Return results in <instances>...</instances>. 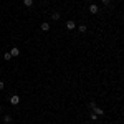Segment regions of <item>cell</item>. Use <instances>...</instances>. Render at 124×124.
<instances>
[{"mask_svg":"<svg viewBox=\"0 0 124 124\" xmlns=\"http://www.w3.org/2000/svg\"><path fill=\"white\" fill-rule=\"evenodd\" d=\"M89 13H93V15H96V13H98V12H99V7H98V5H96V3H91V5H89Z\"/></svg>","mask_w":124,"mask_h":124,"instance_id":"obj_1","label":"cell"},{"mask_svg":"<svg viewBox=\"0 0 124 124\" xmlns=\"http://www.w3.org/2000/svg\"><path fill=\"white\" fill-rule=\"evenodd\" d=\"M20 103V96L18 94H13L12 98H10V104H13V106H17Z\"/></svg>","mask_w":124,"mask_h":124,"instance_id":"obj_2","label":"cell"},{"mask_svg":"<svg viewBox=\"0 0 124 124\" xmlns=\"http://www.w3.org/2000/svg\"><path fill=\"white\" fill-rule=\"evenodd\" d=\"M75 25H76V23H75L73 20H68L66 22V28L68 30H75Z\"/></svg>","mask_w":124,"mask_h":124,"instance_id":"obj_3","label":"cell"},{"mask_svg":"<svg viewBox=\"0 0 124 124\" xmlns=\"http://www.w3.org/2000/svg\"><path fill=\"white\" fill-rule=\"evenodd\" d=\"M93 113H94V114L98 116V117H99V116H103V114H104V111H103L101 108H98V106L94 108V111H93Z\"/></svg>","mask_w":124,"mask_h":124,"instance_id":"obj_4","label":"cell"},{"mask_svg":"<svg viewBox=\"0 0 124 124\" xmlns=\"http://www.w3.org/2000/svg\"><path fill=\"white\" fill-rule=\"evenodd\" d=\"M8 53L12 55V56H18V55H20V50H18V48H12Z\"/></svg>","mask_w":124,"mask_h":124,"instance_id":"obj_5","label":"cell"},{"mask_svg":"<svg viewBox=\"0 0 124 124\" xmlns=\"http://www.w3.org/2000/svg\"><path fill=\"white\" fill-rule=\"evenodd\" d=\"M41 30H43V31H48V30H50V23L43 22V23H41Z\"/></svg>","mask_w":124,"mask_h":124,"instance_id":"obj_6","label":"cell"},{"mask_svg":"<svg viewBox=\"0 0 124 124\" xmlns=\"http://www.w3.org/2000/svg\"><path fill=\"white\" fill-rule=\"evenodd\" d=\"M60 17H61L60 12H53V15H51V18H53V20H60Z\"/></svg>","mask_w":124,"mask_h":124,"instance_id":"obj_7","label":"cell"},{"mask_svg":"<svg viewBox=\"0 0 124 124\" xmlns=\"http://www.w3.org/2000/svg\"><path fill=\"white\" fill-rule=\"evenodd\" d=\"M23 5L25 7H31L33 5V0H23Z\"/></svg>","mask_w":124,"mask_h":124,"instance_id":"obj_8","label":"cell"},{"mask_svg":"<svg viewBox=\"0 0 124 124\" xmlns=\"http://www.w3.org/2000/svg\"><path fill=\"white\" fill-rule=\"evenodd\" d=\"M78 30H79L81 33H85L86 30H88V27H86V25H79V27H78Z\"/></svg>","mask_w":124,"mask_h":124,"instance_id":"obj_9","label":"cell"},{"mask_svg":"<svg viewBox=\"0 0 124 124\" xmlns=\"http://www.w3.org/2000/svg\"><path fill=\"white\" fill-rule=\"evenodd\" d=\"M3 58H5V60H7V61H8V60H12V55H10L8 51H7V53H5V55H3Z\"/></svg>","mask_w":124,"mask_h":124,"instance_id":"obj_10","label":"cell"},{"mask_svg":"<svg viewBox=\"0 0 124 124\" xmlns=\"http://www.w3.org/2000/svg\"><path fill=\"white\" fill-rule=\"evenodd\" d=\"M3 121H5V123H12V116H5Z\"/></svg>","mask_w":124,"mask_h":124,"instance_id":"obj_11","label":"cell"},{"mask_svg":"<svg viewBox=\"0 0 124 124\" xmlns=\"http://www.w3.org/2000/svg\"><path fill=\"white\" fill-rule=\"evenodd\" d=\"M89 117H91V121H96V119H98V116H96L94 113H91V114H89Z\"/></svg>","mask_w":124,"mask_h":124,"instance_id":"obj_12","label":"cell"},{"mask_svg":"<svg viewBox=\"0 0 124 124\" xmlns=\"http://www.w3.org/2000/svg\"><path fill=\"white\" fill-rule=\"evenodd\" d=\"M89 108L94 109V108H96V101H91V103H89Z\"/></svg>","mask_w":124,"mask_h":124,"instance_id":"obj_13","label":"cell"},{"mask_svg":"<svg viewBox=\"0 0 124 124\" xmlns=\"http://www.w3.org/2000/svg\"><path fill=\"white\" fill-rule=\"evenodd\" d=\"M3 88H5V83H3V81H0V89H3Z\"/></svg>","mask_w":124,"mask_h":124,"instance_id":"obj_14","label":"cell"},{"mask_svg":"<svg viewBox=\"0 0 124 124\" xmlns=\"http://www.w3.org/2000/svg\"><path fill=\"white\" fill-rule=\"evenodd\" d=\"M101 2H103V3H104V5H108V3H109V2H111V0H101Z\"/></svg>","mask_w":124,"mask_h":124,"instance_id":"obj_15","label":"cell"},{"mask_svg":"<svg viewBox=\"0 0 124 124\" xmlns=\"http://www.w3.org/2000/svg\"><path fill=\"white\" fill-rule=\"evenodd\" d=\"M0 113H2V108H0Z\"/></svg>","mask_w":124,"mask_h":124,"instance_id":"obj_16","label":"cell"}]
</instances>
